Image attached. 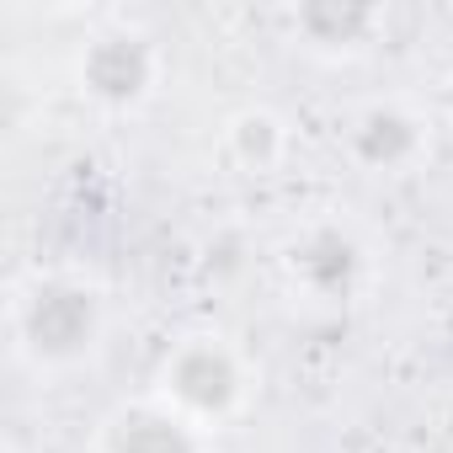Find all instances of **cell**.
<instances>
[{"label": "cell", "instance_id": "cell-2", "mask_svg": "<svg viewBox=\"0 0 453 453\" xmlns=\"http://www.w3.org/2000/svg\"><path fill=\"white\" fill-rule=\"evenodd\" d=\"M165 395L176 405V416L187 421H219L230 416L246 395V373L235 363V352L224 342H181L171 357H165Z\"/></svg>", "mask_w": 453, "mask_h": 453}, {"label": "cell", "instance_id": "cell-6", "mask_svg": "<svg viewBox=\"0 0 453 453\" xmlns=\"http://www.w3.org/2000/svg\"><path fill=\"white\" fill-rule=\"evenodd\" d=\"M107 453H203L197 432L187 426V416L176 411H155V405H134L107 426Z\"/></svg>", "mask_w": 453, "mask_h": 453}, {"label": "cell", "instance_id": "cell-5", "mask_svg": "<svg viewBox=\"0 0 453 453\" xmlns=\"http://www.w3.org/2000/svg\"><path fill=\"white\" fill-rule=\"evenodd\" d=\"M352 155L368 171H400L421 155V123L405 107H368L352 123Z\"/></svg>", "mask_w": 453, "mask_h": 453}, {"label": "cell", "instance_id": "cell-4", "mask_svg": "<svg viewBox=\"0 0 453 453\" xmlns=\"http://www.w3.org/2000/svg\"><path fill=\"white\" fill-rule=\"evenodd\" d=\"M294 273L315 288V294H326V299H347L352 288H357V278H363V246L347 235V230H310L299 246H294Z\"/></svg>", "mask_w": 453, "mask_h": 453}, {"label": "cell", "instance_id": "cell-7", "mask_svg": "<svg viewBox=\"0 0 453 453\" xmlns=\"http://www.w3.org/2000/svg\"><path fill=\"white\" fill-rule=\"evenodd\" d=\"M379 27V6H357V0H310L299 6V33L320 49H357Z\"/></svg>", "mask_w": 453, "mask_h": 453}, {"label": "cell", "instance_id": "cell-3", "mask_svg": "<svg viewBox=\"0 0 453 453\" xmlns=\"http://www.w3.org/2000/svg\"><path fill=\"white\" fill-rule=\"evenodd\" d=\"M155 75H160V59L144 33H102V38H91L86 59H81V86L102 107H139L150 96Z\"/></svg>", "mask_w": 453, "mask_h": 453}, {"label": "cell", "instance_id": "cell-1", "mask_svg": "<svg viewBox=\"0 0 453 453\" xmlns=\"http://www.w3.org/2000/svg\"><path fill=\"white\" fill-rule=\"evenodd\" d=\"M17 336L33 363L65 368L102 342V299L75 278H38L17 304Z\"/></svg>", "mask_w": 453, "mask_h": 453}, {"label": "cell", "instance_id": "cell-8", "mask_svg": "<svg viewBox=\"0 0 453 453\" xmlns=\"http://www.w3.org/2000/svg\"><path fill=\"white\" fill-rule=\"evenodd\" d=\"M230 150H235L241 165L267 171V165H278V155H283V123H278L273 112H241V118L230 123Z\"/></svg>", "mask_w": 453, "mask_h": 453}, {"label": "cell", "instance_id": "cell-9", "mask_svg": "<svg viewBox=\"0 0 453 453\" xmlns=\"http://www.w3.org/2000/svg\"><path fill=\"white\" fill-rule=\"evenodd\" d=\"M448 102H453V96H448Z\"/></svg>", "mask_w": 453, "mask_h": 453}]
</instances>
